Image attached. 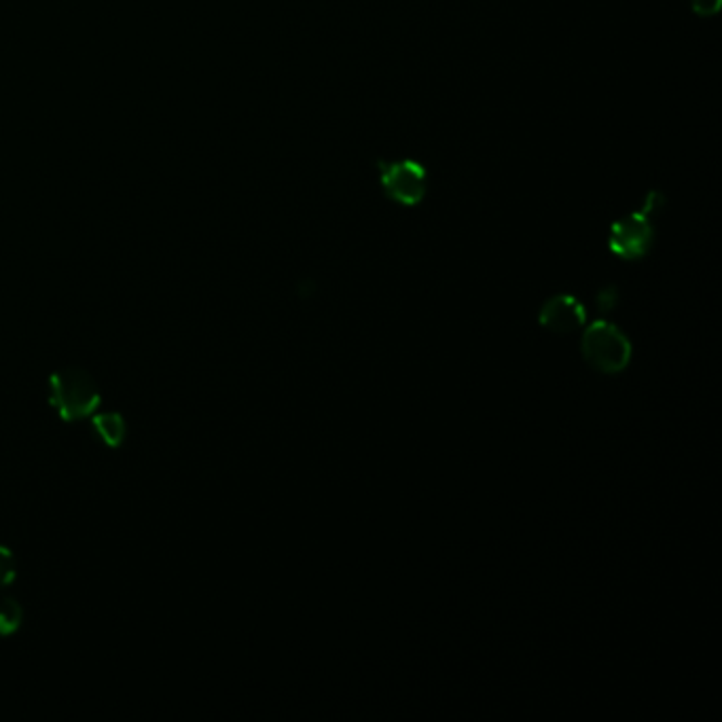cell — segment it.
<instances>
[{
    "label": "cell",
    "mask_w": 722,
    "mask_h": 722,
    "mask_svg": "<svg viewBox=\"0 0 722 722\" xmlns=\"http://www.w3.org/2000/svg\"><path fill=\"white\" fill-rule=\"evenodd\" d=\"M666 197L650 191L640 210L615 221L608 233V248L623 261H640L648 255L655 242V219L661 215Z\"/></svg>",
    "instance_id": "cell-1"
},
{
    "label": "cell",
    "mask_w": 722,
    "mask_h": 722,
    "mask_svg": "<svg viewBox=\"0 0 722 722\" xmlns=\"http://www.w3.org/2000/svg\"><path fill=\"white\" fill-rule=\"evenodd\" d=\"M49 405L62 422H81L100 407L98 384L86 369H62L49 377Z\"/></svg>",
    "instance_id": "cell-2"
},
{
    "label": "cell",
    "mask_w": 722,
    "mask_h": 722,
    "mask_svg": "<svg viewBox=\"0 0 722 722\" xmlns=\"http://www.w3.org/2000/svg\"><path fill=\"white\" fill-rule=\"evenodd\" d=\"M581 352L593 371L617 375L623 373L632 362V341L617 324L608 320H595L581 337Z\"/></svg>",
    "instance_id": "cell-3"
},
{
    "label": "cell",
    "mask_w": 722,
    "mask_h": 722,
    "mask_svg": "<svg viewBox=\"0 0 722 722\" xmlns=\"http://www.w3.org/2000/svg\"><path fill=\"white\" fill-rule=\"evenodd\" d=\"M377 179L382 193L403 208H415L424 202L428 191V172L415 159L377 162Z\"/></svg>",
    "instance_id": "cell-4"
},
{
    "label": "cell",
    "mask_w": 722,
    "mask_h": 722,
    "mask_svg": "<svg viewBox=\"0 0 722 722\" xmlns=\"http://www.w3.org/2000/svg\"><path fill=\"white\" fill-rule=\"evenodd\" d=\"M539 322L551 333L568 335L588 322V310L575 295H555L542 304Z\"/></svg>",
    "instance_id": "cell-5"
},
{
    "label": "cell",
    "mask_w": 722,
    "mask_h": 722,
    "mask_svg": "<svg viewBox=\"0 0 722 722\" xmlns=\"http://www.w3.org/2000/svg\"><path fill=\"white\" fill-rule=\"evenodd\" d=\"M91 428L98 435V439L111 450H119L128 439V422L117 411H104L91 415Z\"/></svg>",
    "instance_id": "cell-6"
},
{
    "label": "cell",
    "mask_w": 722,
    "mask_h": 722,
    "mask_svg": "<svg viewBox=\"0 0 722 722\" xmlns=\"http://www.w3.org/2000/svg\"><path fill=\"white\" fill-rule=\"evenodd\" d=\"M22 623H24L22 604L13 597H2L0 599V635L9 637V635L20 632Z\"/></svg>",
    "instance_id": "cell-7"
},
{
    "label": "cell",
    "mask_w": 722,
    "mask_h": 722,
    "mask_svg": "<svg viewBox=\"0 0 722 722\" xmlns=\"http://www.w3.org/2000/svg\"><path fill=\"white\" fill-rule=\"evenodd\" d=\"M17 577V562L9 546L0 544V589L11 585Z\"/></svg>",
    "instance_id": "cell-8"
},
{
    "label": "cell",
    "mask_w": 722,
    "mask_h": 722,
    "mask_svg": "<svg viewBox=\"0 0 722 722\" xmlns=\"http://www.w3.org/2000/svg\"><path fill=\"white\" fill-rule=\"evenodd\" d=\"M721 2L722 0H691V7L699 17H712L721 11Z\"/></svg>",
    "instance_id": "cell-9"
},
{
    "label": "cell",
    "mask_w": 722,
    "mask_h": 722,
    "mask_svg": "<svg viewBox=\"0 0 722 722\" xmlns=\"http://www.w3.org/2000/svg\"><path fill=\"white\" fill-rule=\"evenodd\" d=\"M597 306H599V312H610L615 306H617V288L615 286H608L604 291H599L597 295Z\"/></svg>",
    "instance_id": "cell-10"
}]
</instances>
